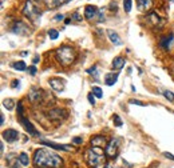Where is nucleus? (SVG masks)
Listing matches in <instances>:
<instances>
[{
  "label": "nucleus",
  "mask_w": 174,
  "mask_h": 168,
  "mask_svg": "<svg viewBox=\"0 0 174 168\" xmlns=\"http://www.w3.org/2000/svg\"><path fill=\"white\" fill-rule=\"evenodd\" d=\"M33 164L39 168H60L62 167V159L46 148H39L33 153Z\"/></svg>",
  "instance_id": "nucleus-1"
},
{
  "label": "nucleus",
  "mask_w": 174,
  "mask_h": 168,
  "mask_svg": "<svg viewBox=\"0 0 174 168\" xmlns=\"http://www.w3.org/2000/svg\"><path fill=\"white\" fill-rule=\"evenodd\" d=\"M55 55H56L58 62L62 66H70V64H72V63L75 62V59H76L75 49H74L72 47H70V45H62V47H59V48L56 49Z\"/></svg>",
  "instance_id": "nucleus-2"
},
{
  "label": "nucleus",
  "mask_w": 174,
  "mask_h": 168,
  "mask_svg": "<svg viewBox=\"0 0 174 168\" xmlns=\"http://www.w3.org/2000/svg\"><path fill=\"white\" fill-rule=\"evenodd\" d=\"M102 153L103 151L102 148H98V147H92V148L87 150L85 153V160L86 163L89 164L90 167H96L100 163V159H102Z\"/></svg>",
  "instance_id": "nucleus-3"
},
{
  "label": "nucleus",
  "mask_w": 174,
  "mask_h": 168,
  "mask_svg": "<svg viewBox=\"0 0 174 168\" xmlns=\"http://www.w3.org/2000/svg\"><path fill=\"white\" fill-rule=\"evenodd\" d=\"M23 13L31 20H38L40 18V9L36 7L31 0H27L24 8H23Z\"/></svg>",
  "instance_id": "nucleus-4"
},
{
  "label": "nucleus",
  "mask_w": 174,
  "mask_h": 168,
  "mask_svg": "<svg viewBox=\"0 0 174 168\" xmlns=\"http://www.w3.org/2000/svg\"><path fill=\"white\" fill-rule=\"evenodd\" d=\"M118 146H119V140L118 139H111L107 143L106 148H105V155L110 159H115L117 152H118Z\"/></svg>",
  "instance_id": "nucleus-5"
},
{
  "label": "nucleus",
  "mask_w": 174,
  "mask_h": 168,
  "mask_svg": "<svg viewBox=\"0 0 174 168\" xmlns=\"http://www.w3.org/2000/svg\"><path fill=\"white\" fill-rule=\"evenodd\" d=\"M11 32L16 33V35L24 36V35H28L30 33V28H28V25L24 24L23 22H15L11 27Z\"/></svg>",
  "instance_id": "nucleus-6"
},
{
  "label": "nucleus",
  "mask_w": 174,
  "mask_h": 168,
  "mask_svg": "<svg viewBox=\"0 0 174 168\" xmlns=\"http://www.w3.org/2000/svg\"><path fill=\"white\" fill-rule=\"evenodd\" d=\"M47 116H48V119L52 120V122H58V120L64 119L67 116V112L62 108H54V109H50L48 112H47Z\"/></svg>",
  "instance_id": "nucleus-7"
},
{
  "label": "nucleus",
  "mask_w": 174,
  "mask_h": 168,
  "mask_svg": "<svg viewBox=\"0 0 174 168\" xmlns=\"http://www.w3.org/2000/svg\"><path fill=\"white\" fill-rule=\"evenodd\" d=\"M40 143H42L43 146L51 147V148H55V150H59V151H66V152L72 151V147L67 146V144H58V143H54V142H48V140H40Z\"/></svg>",
  "instance_id": "nucleus-8"
},
{
  "label": "nucleus",
  "mask_w": 174,
  "mask_h": 168,
  "mask_svg": "<svg viewBox=\"0 0 174 168\" xmlns=\"http://www.w3.org/2000/svg\"><path fill=\"white\" fill-rule=\"evenodd\" d=\"M20 123L23 124V127H24L26 131L30 133V135H32V136H40V135H39V132L35 129V127L32 126V123L30 122L28 119H26V117L23 116V115H20Z\"/></svg>",
  "instance_id": "nucleus-9"
},
{
  "label": "nucleus",
  "mask_w": 174,
  "mask_h": 168,
  "mask_svg": "<svg viewBox=\"0 0 174 168\" xmlns=\"http://www.w3.org/2000/svg\"><path fill=\"white\" fill-rule=\"evenodd\" d=\"M19 137V132L16 129H12V128H8L3 132V139L7 140V143H13L16 142Z\"/></svg>",
  "instance_id": "nucleus-10"
},
{
  "label": "nucleus",
  "mask_w": 174,
  "mask_h": 168,
  "mask_svg": "<svg viewBox=\"0 0 174 168\" xmlns=\"http://www.w3.org/2000/svg\"><path fill=\"white\" fill-rule=\"evenodd\" d=\"M48 83H50V86H51V88L55 89V91H58V92H60V91L64 89V80H62V79H59V78L50 79Z\"/></svg>",
  "instance_id": "nucleus-11"
},
{
  "label": "nucleus",
  "mask_w": 174,
  "mask_h": 168,
  "mask_svg": "<svg viewBox=\"0 0 174 168\" xmlns=\"http://www.w3.org/2000/svg\"><path fill=\"white\" fill-rule=\"evenodd\" d=\"M91 146H92V147H98V148H103V147L106 148V146H107V140H106V137H105V136H102V135H96V136H94L92 139H91Z\"/></svg>",
  "instance_id": "nucleus-12"
},
{
  "label": "nucleus",
  "mask_w": 174,
  "mask_h": 168,
  "mask_svg": "<svg viewBox=\"0 0 174 168\" xmlns=\"http://www.w3.org/2000/svg\"><path fill=\"white\" fill-rule=\"evenodd\" d=\"M98 11H99L98 7H95V5H86V8H85V18L87 20H92L96 15H98Z\"/></svg>",
  "instance_id": "nucleus-13"
},
{
  "label": "nucleus",
  "mask_w": 174,
  "mask_h": 168,
  "mask_svg": "<svg viewBox=\"0 0 174 168\" xmlns=\"http://www.w3.org/2000/svg\"><path fill=\"white\" fill-rule=\"evenodd\" d=\"M42 91H40L39 88H32L31 92L28 93V99L31 100L32 103H38L40 99H42Z\"/></svg>",
  "instance_id": "nucleus-14"
},
{
  "label": "nucleus",
  "mask_w": 174,
  "mask_h": 168,
  "mask_svg": "<svg viewBox=\"0 0 174 168\" xmlns=\"http://www.w3.org/2000/svg\"><path fill=\"white\" fill-rule=\"evenodd\" d=\"M107 35H109V39H110V42H111L113 44H115V45L122 44V40H120L119 35L114 31V29H107Z\"/></svg>",
  "instance_id": "nucleus-15"
},
{
  "label": "nucleus",
  "mask_w": 174,
  "mask_h": 168,
  "mask_svg": "<svg viewBox=\"0 0 174 168\" xmlns=\"http://www.w3.org/2000/svg\"><path fill=\"white\" fill-rule=\"evenodd\" d=\"M137 5L141 11H149L153 5V0H137Z\"/></svg>",
  "instance_id": "nucleus-16"
},
{
  "label": "nucleus",
  "mask_w": 174,
  "mask_h": 168,
  "mask_svg": "<svg viewBox=\"0 0 174 168\" xmlns=\"http://www.w3.org/2000/svg\"><path fill=\"white\" fill-rule=\"evenodd\" d=\"M117 80H118V72H111V73H106L105 76V83L107 86H114V84L117 83Z\"/></svg>",
  "instance_id": "nucleus-17"
},
{
  "label": "nucleus",
  "mask_w": 174,
  "mask_h": 168,
  "mask_svg": "<svg viewBox=\"0 0 174 168\" xmlns=\"http://www.w3.org/2000/svg\"><path fill=\"white\" fill-rule=\"evenodd\" d=\"M111 66L114 69H122L123 67H125V59H123L122 56H117V58L113 60Z\"/></svg>",
  "instance_id": "nucleus-18"
},
{
  "label": "nucleus",
  "mask_w": 174,
  "mask_h": 168,
  "mask_svg": "<svg viewBox=\"0 0 174 168\" xmlns=\"http://www.w3.org/2000/svg\"><path fill=\"white\" fill-rule=\"evenodd\" d=\"M173 38H174L173 33H170V35H169V39H167V38H162V40H161V47H162V48H165V49H169L170 43H172Z\"/></svg>",
  "instance_id": "nucleus-19"
},
{
  "label": "nucleus",
  "mask_w": 174,
  "mask_h": 168,
  "mask_svg": "<svg viewBox=\"0 0 174 168\" xmlns=\"http://www.w3.org/2000/svg\"><path fill=\"white\" fill-rule=\"evenodd\" d=\"M19 162H20V164L22 166H24V167H27L30 164V159H28V155H27L26 152H22L19 155Z\"/></svg>",
  "instance_id": "nucleus-20"
},
{
  "label": "nucleus",
  "mask_w": 174,
  "mask_h": 168,
  "mask_svg": "<svg viewBox=\"0 0 174 168\" xmlns=\"http://www.w3.org/2000/svg\"><path fill=\"white\" fill-rule=\"evenodd\" d=\"M3 107L7 108L8 111L13 109V107H15V100H13V99H5L4 102H3Z\"/></svg>",
  "instance_id": "nucleus-21"
},
{
  "label": "nucleus",
  "mask_w": 174,
  "mask_h": 168,
  "mask_svg": "<svg viewBox=\"0 0 174 168\" xmlns=\"http://www.w3.org/2000/svg\"><path fill=\"white\" fill-rule=\"evenodd\" d=\"M12 67L15 69H18V71H24V69H27V66L24 62H16L12 64Z\"/></svg>",
  "instance_id": "nucleus-22"
},
{
  "label": "nucleus",
  "mask_w": 174,
  "mask_h": 168,
  "mask_svg": "<svg viewBox=\"0 0 174 168\" xmlns=\"http://www.w3.org/2000/svg\"><path fill=\"white\" fill-rule=\"evenodd\" d=\"M19 157L18 159H12V157H8V164H9V167L11 168H19L20 167V164H19Z\"/></svg>",
  "instance_id": "nucleus-23"
},
{
  "label": "nucleus",
  "mask_w": 174,
  "mask_h": 168,
  "mask_svg": "<svg viewBox=\"0 0 174 168\" xmlns=\"http://www.w3.org/2000/svg\"><path fill=\"white\" fill-rule=\"evenodd\" d=\"M91 92L94 93V96L98 97V99H100V97H103V92H102V89H100L99 87H92Z\"/></svg>",
  "instance_id": "nucleus-24"
},
{
  "label": "nucleus",
  "mask_w": 174,
  "mask_h": 168,
  "mask_svg": "<svg viewBox=\"0 0 174 168\" xmlns=\"http://www.w3.org/2000/svg\"><path fill=\"white\" fill-rule=\"evenodd\" d=\"M131 7H133V2H131V0H123V8H125V11L127 13L131 11Z\"/></svg>",
  "instance_id": "nucleus-25"
},
{
  "label": "nucleus",
  "mask_w": 174,
  "mask_h": 168,
  "mask_svg": "<svg viewBox=\"0 0 174 168\" xmlns=\"http://www.w3.org/2000/svg\"><path fill=\"white\" fill-rule=\"evenodd\" d=\"M48 36H50V39H52V40H56L58 39V36H59V32L56 31V29H48Z\"/></svg>",
  "instance_id": "nucleus-26"
},
{
  "label": "nucleus",
  "mask_w": 174,
  "mask_h": 168,
  "mask_svg": "<svg viewBox=\"0 0 174 168\" xmlns=\"http://www.w3.org/2000/svg\"><path fill=\"white\" fill-rule=\"evenodd\" d=\"M163 96H165L169 102H174V93L172 92V91H167V89L163 91Z\"/></svg>",
  "instance_id": "nucleus-27"
},
{
  "label": "nucleus",
  "mask_w": 174,
  "mask_h": 168,
  "mask_svg": "<svg viewBox=\"0 0 174 168\" xmlns=\"http://www.w3.org/2000/svg\"><path fill=\"white\" fill-rule=\"evenodd\" d=\"M129 103H130V104H134V106H141V107L146 106V104L143 103V102H141V100H135V99H130Z\"/></svg>",
  "instance_id": "nucleus-28"
},
{
  "label": "nucleus",
  "mask_w": 174,
  "mask_h": 168,
  "mask_svg": "<svg viewBox=\"0 0 174 168\" xmlns=\"http://www.w3.org/2000/svg\"><path fill=\"white\" fill-rule=\"evenodd\" d=\"M71 2V0H54V7H59V5H63L66 3Z\"/></svg>",
  "instance_id": "nucleus-29"
},
{
  "label": "nucleus",
  "mask_w": 174,
  "mask_h": 168,
  "mask_svg": "<svg viewBox=\"0 0 174 168\" xmlns=\"http://www.w3.org/2000/svg\"><path fill=\"white\" fill-rule=\"evenodd\" d=\"M87 72H89L90 75H94L95 78H98V72H96V66H94V67H91L90 69H87Z\"/></svg>",
  "instance_id": "nucleus-30"
},
{
  "label": "nucleus",
  "mask_w": 174,
  "mask_h": 168,
  "mask_svg": "<svg viewBox=\"0 0 174 168\" xmlns=\"http://www.w3.org/2000/svg\"><path fill=\"white\" fill-rule=\"evenodd\" d=\"M105 20V12H103V9L100 8L98 11V22H103Z\"/></svg>",
  "instance_id": "nucleus-31"
},
{
  "label": "nucleus",
  "mask_w": 174,
  "mask_h": 168,
  "mask_svg": "<svg viewBox=\"0 0 174 168\" xmlns=\"http://www.w3.org/2000/svg\"><path fill=\"white\" fill-rule=\"evenodd\" d=\"M114 122H115V124H117V127H120L122 126V120H120V117L118 116V115H114Z\"/></svg>",
  "instance_id": "nucleus-32"
},
{
  "label": "nucleus",
  "mask_w": 174,
  "mask_h": 168,
  "mask_svg": "<svg viewBox=\"0 0 174 168\" xmlns=\"http://www.w3.org/2000/svg\"><path fill=\"white\" fill-rule=\"evenodd\" d=\"M87 99H89V102L91 103V104H95V96H94V93H92V92L87 95Z\"/></svg>",
  "instance_id": "nucleus-33"
},
{
  "label": "nucleus",
  "mask_w": 174,
  "mask_h": 168,
  "mask_svg": "<svg viewBox=\"0 0 174 168\" xmlns=\"http://www.w3.org/2000/svg\"><path fill=\"white\" fill-rule=\"evenodd\" d=\"M150 19H151L153 23H158L159 22V18L155 15V13H151V15H150Z\"/></svg>",
  "instance_id": "nucleus-34"
},
{
  "label": "nucleus",
  "mask_w": 174,
  "mask_h": 168,
  "mask_svg": "<svg viewBox=\"0 0 174 168\" xmlns=\"http://www.w3.org/2000/svg\"><path fill=\"white\" fill-rule=\"evenodd\" d=\"M28 72H30V75H35L36 73V68H35V66H31V67H28Z\"/></svg>",
  "instance_id": "nucleus-35"
},
{
  "label": "nucleus",
  "mask_w": 174,
  "mask_h": 168,
  "mask_svg": "<svg viewBox=\"0 0 174 168\" xmlns=\"http://www.w3.org/2000/svg\"><path fill=\"white\" fill-rule=\"evenodd\" d=\"M19 86H20V80H13L12 84H11V87H12V88H18Z\"/></svg>",
  "instance_id": "nucleus-36"
},
{
  "label": "nucleus",
  "mask_w": 174,
  "mask_h": 168,
  "mask_svg": "<svg viewBox=\"0 0 174 168\" xmlns=\"http://www.w3.org/2000/svg\"><path fill=\"white\" fill-rule=\"evenodd\" d=\"M62 19H63V15H62V13H58V15L54 16V20H55V22H60Z\"/></svg>",
  "instance_id": "nucleus-37"
},
{
  "label": "nucleus",
  "mask_w": 174,
  "mask_h": 168,
  "mask_svg": "<svg viewBox=\"0 0 174 168\" xmlns=\"http://www.w3.org/2000/svg\"><path fill=\"white\" fill-rule=\"evenodd\" d=\"M72 18L75 19L76 22H80V20H82V18H80V16L78 15V12H74V13H72Z\"/></svg>",
  "instance_id": "nucleus-38"
},
{
  "label": "nucleus",
  "mask_w": 174,
  "mask_h": 168,
  "mask_svg": "<svg viewBox=\"0 0 174 168\" xmlns=\"http://www.w3.org/2000/svg\"><path fill=\"white\" fill-rule=\"evenodd\" d=\"M82 142H83L82 137H74V143L75 144H82Z\"/></svg>",
  "instance_id": "nucleus-39"
},
{
  "label": "nucleus",
  "mask_w": 174,
  "mask_h": 168,
  "mask_svg": "<svg viewBox=\"0 0 174 168\" xmlns=\"http://www.w3.org/2000/svg\"><path fill=\"white\" fill-rule=\"evenodd\" d=\"M39 60H40L39 55H35V56H33V59H32V63H33V64H38V63H39Z\"/></svg>",
  "instance_id": "nucleus-40"
},
{
  "label": "nucleus",
  "mask_w": 174,
  "mask_h": 168,
  "mask_svg": "<svg viewBox=\"0 0 174 168\" xmlns=\"http://www.w3.org/2000/svg\"><path fill=\"white\" fill-rule=\"evenodd\" d=\"M163 155H165L166 157H167V159H170V160H174V156L172 155V153H170V152H163Z\"/></svg>",
  "instance_id": "nucleus-41"
},
{
  "label": "nucleus",
  "mask_w": 174,
  "mask_h": 168,
  "mask_svg": "<svg viewBox=\"0 0 174 168\" xmlns=\"http://www.w3.org/2000/svg\"><path fill=\"white\" fill-rule=\"evenodd\" d=\"M18 111H19V115H23V107H22V103L18 104Z\"/></svg>",
  "instance_id": "nucleus-42"
},
{
  "label": "nucleus",
  "mask_w": 174,
  "mask_h": 168,
  "mask_svg": "<svg viewBox=\"0 0 174 168\" xmlns=\"http://www.w3.org/2000/svg\"><path fill=\"white\" fill-rule=\"evenodd\" d=\"M110 7H111V11H117V3H111V4H110Z\"/></svg>",
  "instance_id": "nucleus-43"
},
{
  "label": "nucleus",
  "mask_w": 174,
  "mask_h": 168,
  "mask_svg": "<svg viewBox=\"0 0 174 168\" xmlns=\"http://www.w3.org/2000/svg\"><path fill=\"white\" fill-rule=\"evenodd\" d=\"M0 120H2V126L4 124V115L3 113H0Z\"/></svg>",
  "instance_id": "nucleus-44"
},
{
  "label": "nucleus",
  "mask_w": 174,
  "mask_h": 168,
  "mask_svg": "<svg viewBox=\"0 0 174 168\" xmlns=\"http://www.w3.org/2000/svg\"><path fill=\"white\" fill-rule=\"evenodd\" d=\"M27 55H28V52H27V51H24V52H22V56H27Z\"/></svg>",
  "instance_id": "nucleus-45"
},
{
  "label": "nucleus",
  "mask_w": 174,
  "mask_h": 168,
  "mask_svg": "<svg viewBox=\"0 0 174 168\" xmlns=\"http://www.w3.org/2000/svg\"><path fill=\"white\" fill-rule=\"evenodd\" d=\"M105 168H113V167H111V166H106Z\"/></svg>",
  "instance_id": "nucleus-46"
},
{
  "label": "nucleus",
  "mask_w": 174,
  "mask_h": 168,
  "mask_svg": "<svg viewBox=\"0 0 174 168\" xmlns=\"http://www.w3.org/2000/svg\"><path fill=\"white\" fill-rule=\"evenodd\" d=\"M170 2H172V3H174V0H170Z\"/></svg>",
  "instance_id": "nucleus-47"
}]
</instances>
